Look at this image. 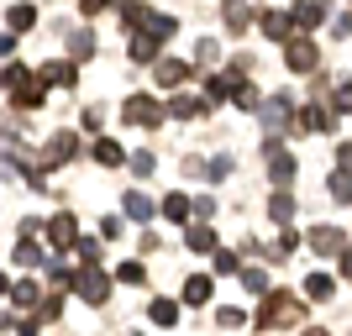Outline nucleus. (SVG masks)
Instances as JSON below:
<instances>
[{"label": "nucleus", "mask_w": 352, "mask_h": 336, "mask_svg": "<svg viewBox=\"0 0 352 336\" xmlns=\"http://www.w3.org/2000/svg\"><path fill=\"white\" fill-rule=\"evenodd\" d=\"M300 321H305V310L294 305L289 294H268L263 310H258V326H263V331H274V326H300Z\"/></svg>", "instance_id": "1"}, {"label": "nucleus", "mask_w": 352, "mask_h": 336, "mask_svg": "<svg viewBox=\"0 0 352 336\" xmlns=\"http://www.w3.org/2000/svg\"><path fill=\"white\" fill-rule=\"evenodd\" d=\"M310 252H321V258H342V252H347V236H342L337 226H316V232H310Z\"/></svg>", "instance_id": "2"}, {"label": "nucleus", "mask_w": 352, "mask_h": 336, "mask_svg": "<svg viewBox=\"0 0 352 336\" xmlns=\"http://www.w3.org/2000/svg\"><path fill=\"white\" fill-rule=\"evenodd\" d=\"M121 116H126V121H137V126H158V121H163V111H158V100L137 95V100H126V105H121Z\"/></svg>", "instance_id": "3"}, {"label": "nucleus", "mask_w": 352, "mask_h": 336, "mask_svg": "<svg viewBox=\"0 0 352 336\" xmlns=\"http://www.w3.org/2000/svg\"><path fill=\"white\" fill-rule=\"evenodd\" d=\"M316 63H321V47L310 43V37H294V43H289V69L294 74H310Z\"/></svg>", "instance_id": "4"}, {"label": "nucleus", "mask_w": 352, "mask_h": 336, "mask_svg": "<svg viewBox=\"0 0 352 336\" xmlns=\"http://www.w3.org/2000/svg\"><path fill=\"white\" fill-rule=\"evenodd\" d=\"M268 174H274V184H289V179H294V158L284 153L279 142H268Z\"/></svg>", "instance_id": "5"}, {"label": "nucleus", "mask_w": 352, "mask_h": 336, "mask_svg": "<svg viewBox=\"0 0 352 336\" xmlns=\"http://www.w3.org/2000/svg\"><path fill=\"white\" fill-rule=\"evenodd\" d=\"M284 121H289V95H274V100L263 105V126H268V132H279Z\"/></svg>", "instance_id": "6"}, {"label": "nucleus", "mask_w": 352, "mask_h": 336, "mask_svg": "<svg viewBox=\"0 0 352 336\" xmlns=\"http://www.w3.org/2000/svg\"><path fill=\"white\" fill-rule=\"evenodd\" d=\"M321 16H326V5H321V0H305V5H294V16H289V21H294V27H321Z\"/></svg>", "instance_id": "7"}, {"label": "nucleus", "mask_w": 352, "mask_h": 336, "mask_svg": "<svg viewBox=\"0 0 352 336\" xmlns=\"http://www.w3.org/2000/svg\"><path fill=\"white\" fill-rule=\"evenodd\" d=\"M326 190H331V200H342V205H347V200H352V168L331 174V179H326Z\"/></svg>", "instance_id": "8"}, {"label": "nucleus", "mask_w": 352, "mask_h": 336, "mask_svg": "<svg viewBox=\"0 0 352 336\" xmlns=\"http://www.w3.org/2000/svg\"><path fill=\"white\" fill-rule=\"evenodd\" d=\"M289 27H294V21H289L284 11H268V16H263V32H268V37H279V43H289V37H284Z\"/></svg>", "instance_id": "9"}, {"label": "nucleus", "mask_w": 352, "mask_h": 336, "mask_svg": "<svg viewBox=\"0 0 352 336\" xmlns=\"http://www.w3.org/2000/svg\"><path fill=\"white\" fill-rule=\"evenodd\" d=\"M184 79H190V69H184V63H158V85H184Z\"/></svg>", "instance_id": "10"}, {"label": "nucleus", "mask_w": 352, "mask_h": 336, "mask_svg": "<svg viewBox=\"0 0 352 336\" xmlns=\"http://www.w3.org/2000/svg\"><path fill=\"white\" fill-rule=\"evenodd\" d=\"M268 216H274V221H289V216H294V200L284 194V184H279V194L268 200Z\"/></svg>", "instance_id": "11"}, {"label": "nucleus", "mask_w": 352, "mask_h": 336, "mask_svg": "<svg viewBox=\"0 0 352 336\" xmlns=\"http://www.w3.org/2000/svg\"><path fill=\"white\" fill-rule=\"evenodd\" d=\"M190 252H216V236H210V226H190Z\"/></svg>", "instance_id": "12"}, {"label": "nucleus", "mask_w": 352, "mask_h": 336, "mask_svg": "<svg viewBox=\"0 0 352 336\" xmlns=\"http://www.w3.org/2000/svg\"><path fill=\"white\" fill-rule=\"evenodd\" d=\"M184 300H190V305H206L210 300V278H190V284H184Z\"/></svg>", "instance_id": "13"}, {"label": "nucleus", "mask_w": 352, "mask_h": 336, "mask_svg": "<svg viewBox=\"0 0 352 336\" xmlns=\"http://www.w3.org/2000/svg\"><path fill=\"white\" fill-rule=\"evenodd\" d=\"M163 216H168V221H184V216H190V200H184V194H168V200H163Z\"/></svg>", "instance_id": "14"}, {"label": "nucleus", "mask_w": 352, "mask_h": 336, "mask_svg": "<svg viewBox=\"0 0 352 336\" xmlns=\"http://www.w3.org/2000/svg\"><path fill=\"white\" fill-rule=\"evenodd\" d=\"M331 289H337V284H331L326 273H316V278L305 284V294H310V300H331Z\"/></svg>", "instance_id": "15"}, {"label": "nucleus", "mask_w": 352, "mask_h": 336, "mask_svg": "<svg viewBox=\"0 0 352 336\" xmlns=\"http://www.w3.org/2000/svg\"><path fill=\"white\" fill-rule=\"evenodd\" d=\"M300 126H305V132H321V126H326V111H321V105L300 111Z\"/></svg>", "instance_id": "16"}, {"label": "nucleus", "mask_w": 352, "mask_h": 336, "mask_svg": "<svg viewBox=\"0 0 352 336\" xmlns=\"http://www.w3.org/2000/svg\"><path fill=\"white\" fill-rule=\"evenodd\" d=\"M242 284H248L252 294H268V284H263V273H258V268H242Z\"/></svg>", "instance_id": "17"}, {"label": "nucleus", "mask_w": 352, "mask_h": 336, "mask_svg": "<svg viewBox=\"0 0 352 336\" xmlns=\"http://www.w3.org/2000/svg\"><path fill=\"white\" fill-rule=\"evenodd\" d=\"M174 315H179V310L168 305V300H158V305H153V321H158V326H174Z\"/></svg>", "instance_id": "18"}, {"label": "nucleus", "mask_w": 352, "mask_h": 336, "mask_svg": "<svg viewBox=\"0 0 352 336\" xmlns=\"http://www.w3.org/2000/svg\"><path fill=\"white\" fill-rule=\"evenodd\" d=\"M331 111H352V79L337 89V95H331Z\"/></svg>", "instance_id": "19"}, {"label": "nucleus", "mask_w": 352, "mask_h": 336, "mask_svg": "<svg viewBox=\"0 0 352 336\" xmlns=\"http://www.w3.org/2000/svg\"><path fill=\"white\" fill-rule=\"evenodd\" d=\"M126 210H132V216H137V221H147V216H153V205H147V200H142V194H132V200H126Z\"/></svg>", "instance_id": "20"}, {"label": "nucleus", "mask_w": 352, "mask_h": 336, "mask_svg": "<svg viewBox=\"0 0 352 336\" xmlns=\"http://www.w3.org/2000/svg\"><path fill=\"white\" fill-rule=\"evenodd\" d=\"M95 153H100V163H116V158H121V147H116V142H100Z\"/></svg>", "instance_id": "21"}, {"label": "nucleus", "mask_w": 352, "mask_h": 336, "mask_svg": "<svg viewBox=\"0 0 352 336\" xmlns=\"http://www.w3.org/2000/svg\"><path fill=\"white\" fill-rule=\"evenodd\" d=\"M337 158H342V168H352V142H347V147H342Z\"/></svg>", "instance_id": "22"}, {"label": "nucleus", "mask_w": 352, "mask_h": 336, "mask_svg": "<svg viewBox=\"0 0 352 336\" xmlns=\"http://www.w3.org/2000/svg\"><path fill=\"white\" fill-rule=\"evenodd\" d=\"M342 273H347V278H352V252H342Z\"/></svg>", "instance_id": "23"}, {"label": "nucleus", "mask_w": 352, "mask_h": 336, "mask_svg": "<svg viewBox=\"0 0 352 336\" xmlns=\"http://www.w3.org/2000/svg\"><path fill=\"white\" fill-rule=\"evenodd\" d=\"M0 294H6V273H0Z\"/></svg>", "instance_id": "24"}]
</instances>
